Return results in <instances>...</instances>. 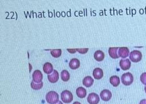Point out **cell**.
Listing matches in <instances>:
<instances>
[{
	"label": "cell",
	"instance_id": "cell-1",
	"mask_svg": "<svg viewBox=\"0 0 146 104\" xmlns=\"http://www.w3.org/2000/svg\"><path fill=\"white\" fill-rule=\"evenodd\" d=\"M46 100L49 104H56L59 102V95L55 91H50L46 93Z\"/></svg>",
	"mask_w": 146,
	"mask_h": 104
},
{
	"label": "cell",
	"instance_id": "cell-2",
	"mask_svg": "<svg viewBox=\"0 0 146 104\" xmlns=\"http://www.w3.org/2000/svg\"><path fill=\"white\" fill-rule=\"evenodd\" d=\"M121 80L122 83L125 86H129L133 83L134 81V77L132 74L127 72V73L123 74L122 75Z\"/></svg>",
	"mask_w": 146,
	"mask_h": 104
},
{
	"label": "cell",
	"instance_id": "cell-3",
	"mask_svg": "<svg viewBox=\"0 0 146 104\" xmlns=\"http://www.w3.org/2000/svg\"><path fill=\"white\" fill-rule=\"evenodd\" d=\"M61 99L62 101L65 103H70L73 99H74V96L71 92L68 90L63 91L61 93Z\"/></svg>",
	"mask_w": 146,
	"mask_h": 104
},
{
	"label": "cell",
	"instance_id": "cell-4",
	"mask_svg": "<svg viewBox=\"0 0 146 104\" xmlns=\"http://www.w3.org/2000/svg\"><path fill=\"white\" fill-rule=\"evenodd\" d=\"M142 53L139 50H134V51L130 53L129 58L133 62L137 63L140 62L142 60Z\"/></svg>",
	"mask_w": 146,
	"mask_h": 104
},
{
	"label": "cell",
	"instance_id": "cell-5",
	"mask_svg": "<svg viewBox=\"0 0 146 104\" xmlns=\"http://www.w3.org/2000/svg\"><path fill=\"white\" fill-rule=\"evenodd\" d=\"M87 101L89 104H98L100 102L99 96L96 93H91L88 96Z\"/></svg>",
	"mask_w": 146,
	"mask_h": 104
},
{
	"label": "cell",
	"instance_id": "cell-6",
	"mask_svg": "<svg viewBox=\"0 0 146 104\" xmlns=\"http://www.w3.org/2000/svg\"><path fill=\"white\" fill-rule=\"evenodd\" d=\"M100 96L102 100H103L104 101L107 102L109 101L111 98H112V93H111L110 90L105 89L100 92Z\"/></svg>",
	"mask_w": 146,
	"mask_h": 104
},
{
	"label": "cell",
	"instance_id": "cell-7",
	"mask_svg": "<svg viewBox=\"0 0 146 104\" xmlns=\"http://www.w3.org/2000/svg\"><path fill=\"white\" fill-rule=\"evenodd\" d=\"M33 81L36 83H40L43 80V74L40 70H35L33 74H32Z\"/></svg>",
	"mask_w": 146,
	"mask_h": 104
},
{
	"label": "cell",
	"instance_id": "cell-8",
	"mask_svg": "<svg viewBox=\"0 0 146 104\" xmlns=\"http://www.w3.org/2000/svg\"><path fill=\"white\" fill-rule=\"evenodd\" d=\"M120 67L123 70H127L131 67V62L129 59H122L119 63Z\"/></svg>",
	"mask_w": 146,
	"mask_h": 104
},
{
	"label": "cell",
	"instance_id": "cell-9",
	"mask_svg": "<svg viewBox=\"0 0 146 104\" xmlns=\"http://www.w3.org/2000/svg\"><path fill=\"white\" fill-rule=\"evenodd\" d=\"M118 54L119 57L125 58L130 55L129 49L127 47H120L118 51Z\"/></svg>",
	"mask_w": 146,
	"mask_h": 104
},
{
	"label": "cell",
	"instance_id": "cell-10",
	"mask_svg": "<svg viewBox=\"0 0 146 104\" xmlns=\"http://www.w3.org/2000/svg\"><path fill=\"white\" fill-rule=\"evenodd\" d=\"M48 79L50 82L52 83L57 82V81H58V79H59L58 72H57L56 70H54V71L53 72L52 74H51L48 75Z\"/></svg>",
	"mask_w": 146,
	"mask_h": 104
},
{
	"label": "cell",
	"instance_id": "cell-11",
	"mask_svg": "<svg viewBox=\"0 0 146 104\" xmlns=\"http://www.w3.org/2000/svg\"><path fill=\"white\" fill-rule=\"evenodd\" d=\"M119 48L118 47H111L109 49V54L111 58L113 59H117L119 58V56L117 52L119 51Z\"/></svg>",
	"mask_w": 146,
	"mask_h": 104
},
{
	"label": "cell",
	"instance_id": "cell-12",
	"mask_svg": "<svg viewBox=\"0 0 146 104\" xmlns=\"http://www.w3.org/2000/svg\"><path fill=\"white\" fill-rule=\"evenodd\" d=\"M93 76L95 79L100 80L104 76V72L100 68H96L93 71Z\"/></svg>",
	"mask_w": 146,
	"mask_h": 104
},
{
	"label": "cell",
	"instance_id": "cell-13",
	"mask_svg": "<svg viewBox=\"0 0 146 104\" xmlns=\"http://www.w3.org/2000/svg\"><path fill=\"white\" fill-rule=\"evenodd\" d=\"M80 61L77 58H72L69 62V67L72 70H76L80 67Z\"/></svg>",
	"mask_w": 146,
	"mask_h": 104
},
{
	"label": "cell",
	"instance_id": "cell-14",
	"mask_svg": "<svg viewBox=\"0 0 146 104\" xmlns=\"http://www.w3.org/2000/svg\"><path fill=\"white\" fill-rule=\"evenodd\" d=\"M76 93L77 95L80 99H84L86 97L87 95V90H85L84 87H80L76 90Z\"/></svg>",
	"mask_w": 146,
	"mask_h": 104
},
{
	"label": "cell",
	"instance_id": "cell-15",
	"mask_svg": "<svg viewBox=\"0 0 146 104\" xmlns=\"http://www.w3.org/2000/svg\"><path fill=\"white\" fill-rule=\"evenodd\" d=\"M83 85L86 87H90L94 84V80L90 76H87L83 80Z\"/></svg>",
	"mask_w": 146,
	"mask_h": 104
},
{
	"label": "cell",
	"instance_id": "cell-16",
	"mask_svg": "<svg viewBox=\"0 0 146 104\" xmlns=\"http://www.w3.org/2000/svg\"><path fill=\"white\" fill-rule=\"evenodd\" d=\"M43 70L46 74H48V75L51 74V73L54 71L53 65L49 62H47L45 64H44Z\"/></svg>",
	"mask_w": 146,
	"mask_h": 104
},
{
	"label": "cell",
	"instance_id": "cell-17",
	"mask_svg": "<svg viewBox=\"0 0 146 104\" xmlns=\"http://www.w3.org/2000/svg\"><path fill=\"white\" fill-rule=\"evenodd\" d=\"M105 57L104 53L101 50H97L94 53V58L98 62H102L104 60Z\"/></svg>",
	"mask_w": 146,
	"mask_h": 104
},
{
	"label": "cell",
	"instance_id": "cell-18",
	"mask_svg": "<svg viewBox=\"0 0 146 104\" xmlns=\"http://www.w3.org/2000/svg\"><path fill=\"white\" fill-rule=\"evenodd\" d=\"M120 82V78L117 75H113L110 78V83L112 85L113 87H117L119 85Z\"/></svg>",
	"mask_w": 146,
	"mask_h": 104
},
{
	"label": "cell",
	"instance_id": "cell-19",
	"mask_svg": "<svg viewBox=\"0 0 146 104\" xmlns=\"http://www.w3.org/2000/svg\"><path fill=\"white\" fill-rule=\"evenodd\" d=\"M43 87V83L42 81L40 83H36L34 81H32L31 83V87L34 90H40L41 89H42Z\"/></svg>",
	"mask_w": 146,
	"mask_h": 104
},
{
	"label": "cell",
	"instance_id": "cell-20",
	"mask_svg": "<svg viewBox=\"0 0 146 104\" xmlns=\"http://www.w3.org/2000/svg\"><path fill=\"white\" fill-rule=\"evenodd\" d=\"M61 78H62V80L64 81H67L69 80L70 79V74L69 72L66 70H63L61 72Z\"/></svg>",
	"mask_w": 146,
	"mask_h": 104
},
{
	"label": "cell",
	"instance_id": "cell-21",
	"mask_svg": "<svg viewBox=\"0 0 146 104\" xmlns=\"http://www.w3.org/2000/svg\"><path fill=\"white\" fill-rule=\"evenodd\" d=\"M51 55H52L54 58H58L59 56L62 55V50L57 49V50H51Z\"/></svg>",
	"mask_w": 146,
	"mask_h": 104
},
{
	"label": "cell",
	"instance_id": "cell-22",
	"mask_svg": "<svg viewBox=\"0 0 146 104\" xmlns=\"http://www.w3.org/2000/svg\"><path fill=\"white\" fill-rule=\"evenodd\" d=\"M140 80L141 81V82L143 83L144 85L146 86V72L141 74L140 77Z\"/></svg>",
	"mask_w": 146,
	"mask_h": 104
},
{
	"label": "cell",
	"instance_id": "cell-23",
	"mask_svg": "<svg viewBox=\"0 0 146 104\" xmlns=\"http://www.w3.org/2000/svg\"><path fill=\"white\" fill-rule=\"evenodd\" d=\"M88 50V48H77V51L81 54H85Z\"/></svg>",
	"mask_w": 146,
	"mask_h": 104
},
{
	"label": "cell",
	"instance_id": "cell-24",
	"mask_svg": "<svg viewBox=\"0 0 146 104\" xmlns=\"http://www.w3.org/2000/svg\"><path fill=\"white\" fill-rule=\"evenodd\" d=\"M67 51L70 53H75L77 51V49H67Z\"/></svg>",
	"mask_w": 146,
	"mask_h": 104
},
{
	"label": "cell",
	"instance_id": "cell-25",
	"mask_svg": "<svg viewBox=\"0 0 146 104\" xmlns=\"http://www.w3.org/2000/svg\"><path fill=\"white\" fill-rule=\"evenodd\" d=\"M139 104H146V99L142 100Z\"/></svg>",
	"mask_w": 146,
	"mask_h": 104
},
{
	"label": "cell",
	"instance_id": "cell-26",
	"mask_svg": "<svg viewBox=\"0 0 146 104\" xmlns=\"http://www.w3.org/2000/svg\"><path fill=\"white\" fill-rule=\"evenodd\" d=\"M73 104H81V103L80 102H75Z\"/></svg>",
	"mask_w": 146,
	"mask_h": 104
},
{
	"label": "cell",
	"instance_id": "cell-27",
	"mask_svg": "<svg viewBox=\"0 0 146 104\" xmlns=\"http://www.w3.org/2000/svg\"><path fill=\"white\" fill-rule=\"evenodd\" d=\"M56 104H63V103H62L61 101H59V102H58V103H56Z\"/></svg>",
	"mask_w": 146,
	"mask_h": 104
},
{
	"label": "cell",
	"instance_id": "cell-28",
	"mask_svg": "<svg viewBox=\"0 0 146 104\" xmlns=\"http://www.w3.org/2000/svg\"><path fill=\"white\" fill-rule=\"evenodd\" d=\"M144 90H145V93H146V86H145V88H144Z\"/></svg>",
	"mask_w": 146,
	"mask_h": 104
}]
</instances>
